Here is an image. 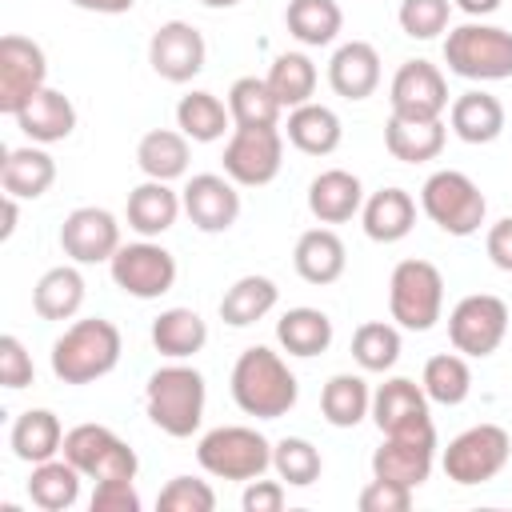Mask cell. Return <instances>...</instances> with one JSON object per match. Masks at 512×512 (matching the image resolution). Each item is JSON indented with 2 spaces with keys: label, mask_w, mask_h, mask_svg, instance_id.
Returning <instances> with one entry per match:
<instances>
[{
  "label": "cell",
  "mask_w": 512,
  "mask_h": 512,
  "mask_svg": "<svg viewBox=\"0 0 512 512\" xmlns=\"http://www.w3.org/2000/svg\"><path fill=\"white\" fill-rule=\"evenodd\" d=\"M300 384L288 372V364L280 360V352L252 344L236 356L232 364V400L240 412L256 416V420H280L296 408Z\"/></svg>",
  "instance_id": "obj_1"
},
{
  "label": "cell",
  "mask_w": 512,
  "mask_h": 512,
  "mask_svg": "<svg viewBox=\"0 0 512 512\" xmlns=\"http://www.w3.org/2000/svg\"><path fill=\"white\" fill-rule=\"evenodd\" d=\"M120 364V328L104 316L76 320L52 344V372L64 384H92Z\"/></svg>",
  "instance_id": "obj_2"
},
{
  "label": "cell",
  "mask_w": 512,
  "mask_h": 512,
  "mask_svg": "<svg viewBox=\"0 0 512 512\" xmlns=\"http://www.w3.org/2000/svg\"><path fill=\"white\" fill-rule=\"evenodd\" d=\"M144 408L160 432H168L176 440L192 436L204 420V376L188 364L156 368L144 388Z\"/></svg>",
  "instance_id": "obj_3"
},
{
  "label": "cell",
  "mask_w": 512,
  "mask_h": 512,
  "mask_svg": "<svg viewBox=\"0 0 512 512\" xmlns=\"http://www.w3.org/2000/svg\"><path fill=\"white\" fill-rule=\"evenodd\" d=\"M444 64L464 80H508L512 32L496 24H460L444 40Z\"/></svg>",
  "instance_id": "obj_4"
},
{
  "label": "cell",
  "mask_w": 512,
  "mask_h": 512,
  "mask_svg": "<svg viewBox=\"0 0 512 512\" xmlns=\"http://www.w3.org/2000/svg\"><path fill=\"white\" fill-rule=\"evenodd\" d=\"M444 308V276L428 260H400L388 280V312L408 332H428Z\"/></svg>",
  "instance_id": "obj_5"
},
{
  "label": "cell",
  "mask_w": 512,
  "mask_h": 512,
  "mask_svg": "<svg viewBox=\"0 0 512 512\" xmlns=\"http://www.w3.org/2000/svg\"><path fill=\"white\" fill-rule=\"evenodd\" d=\"M196 460L208 476L248 484L256 476H264V468H272V444L256 428L228 424V428H212L208 436H200Z\"/></svg>",
  "instance_id": "obj_6"
},
{
  "label": "cell",
  "mask_w": 512,
  "mask_h": 512,
  "mask_svg": "<svg viewBox=\"0 0 512 512\" xmlns=\"http://www.w3.org/2000/svg\"><path fill=\"white\" fill-rule=\"evenodd\" d=\"M420 208L424 216L448 232V236H472L480 224H484V212H488V200L484 192L464 176V172H432L420 188Z\"/></svg>",
  "instance_id": "obj_7"
},
{
  "label": "cell",
  "mask_w": 512,
  "mask_h": 512,
  "mask_svg": "<svg viewBox=\"0 0 512 512\" xmlns=\"http://www.w3.org/2000/svg\"><path fill=\"white\" fill-rule=\"evenodd\" d=\"M60 452L88 480H136L140 468L136 452L104 424H76L72 432H64Z\"/></svg>",
  "instance_id": "obj_8"
},
{
  "label": "cell",
  "mask_w": 512,
  "mask_h": 512,
  "mask_svg": "<svg viewBox=\"0 0 512 512\" xmlns=\"http://www.w3.org/2000/svg\"><path fill=\"white\" fill-rule=\"evenodd\" d=\"M512 456V440L500 424H472L444 448V476L456 484H484L504 472Z\"/></svg>",
  "instance_id": "obj_9"
},
{
  "label": "cell",
  "mask_w": 512,
  "mask_h": 512,
  "mask_svg": "<svg viewBox=\"0 0 512 512\" xmlns=\"http://www.w3.org/2000/svg\"><path fill=\"white\" fill-rule=\"evenodd\" d=\"M504 336H508V304L500 296L472 292L448 312V340L464 356L484 360L500 348Z\"/></svg>",
  "instance_id": "obj_10"
},
{
  "label": "cell",
  "mask_w": 512,
  "mask_h": 512,
  "mask_svg": "<svg viewBox=\"0 0 512 512\" xmlns=\"http://www.w3.org/2000/svg\"><path fill=\"white\" fill-rule=\"evenodd\" d=\"M220 160L232 184H244V188L272 184L284 164V136L276 128H232Z\"/></svg>",
  "instance_id": "obj_11"
},
{
  "label": "cell",
  "mask_w": 512,
  "mask_h": 512,
  "mask_svg": "<svg viewBox=\"0 0 512 512\" xmlns=\"http://www.w3.org/2000/svg\"><path fill=\"white\" fill-rule=\"evenodd\" d=\"M108 268H112L116 288L136 300H156V296L172 292V284H176V256L152 240L120 244L116 256L108 260Z\"/></svg>",
  "instance_id": "obj_12"
},
{
  "label": "cell",
  "mask_w": 512,
  "mask_h": 512,
  "mask_svg": "<svg viewBox=\"0 0 512 512\" xmlns=\"http://www.w3.org/2000/svg\"><path fill=\"white\" fill-rule=\"evenodd\" d=\"M48 80L44 48L28 36L8 32L0 40V112L16 116Z\"/></svg>",
  "instance_id": "obj_13"
},
{
  "label": "cell",
  "mask_w": 512,
  "mask_h": 512,
  "mask_svg": "<svg viewBox=\"0 0 512 512\" xmlns=\"http://www.w3.org/2000/svg\"><path fill=\"white\" fill-rule=\"evenodd\" d=\"M432 460H436V428L432 424L412 428V432H392L372 452V476L420 488L432 476Z\"/></svg>",
  "instance_id": "obj_14"
},
{
  "label": "cell",
  "mask_w": 512,
  "mask_h": 512,
  "mask_svg": "<svg viewBox=\"0 0 512 512\" xmlns=\"http://www.w3.org/2000/svg\"><path fill=\"white\" fill-rule=\"evenodd\" d=\"M388 100H392V116L400 120H440V112L448 108V84L436 64L404 60L392 76Z\"/></svg>",
  "instance_id": "obj_15"
},
{
  "label": "cell",
  "mask_w": 512,
  "mask_h": 512,
  "mask_svg": "<svg viewBox=\"0 0 512 512\" xmlns=\"http://www.w3.org/2000/svg\"><path fill=\"white\" fill-rule=\"evenodd\" d=\"M204 56H208L204 36H200L192 24H184V20L160 24V28L152 32V40H148V64H152V72H156L160 80H168V84L192 80V76L204 68Z\"/></svg>",
  "instance_id": "obj_16"
},
{
  "label": "cell",
  "mask_w": 512,
  "mask_h": 512,
  "mask_svg": "<svg viewBox=\"0 0 512 512\" xmlns=\"http://www.w3.org/2000/svg\"><path fill=\"white\" fill-rule=\"evenodd\" d=\"M60 248L76 264H100L112 260L120 248V224L104 208H76L60 224Z\"/></svg>",
  "instance_id": "obj_17"
},
{
  "label": "cell",
  "mask_w": 512,
  "mask_h": 512,
  "mask_svg": "<svg viewBox=\"0 0 512 512\" xmlns=\"http://www.w3.org/2000/svg\"><path fill=\"white\" fill-rule=\"evenodd\" d=\"M184 212L200 232H228L240 216V192L232 188L228 176L200 172L184 184Z\"/></svg>",
  "instance_id": "obj_18"
},
{
  "label": "cell",
  "mask_w": 512,
  "mask_h": 512,
  "mask_svg": "<svg viewBox=\"0 0 512 512\" xmlns=\"http://www.w3.org/2000/svg\"><path fill=\"white\" fill-rule=\"evenodd\" d=\"M372 420H376V428H380L384 436H392V432H412V428L432 424L424 384H416V380H408V376L384 380V384L372 392Z\"/></svg>",
  "instance_id": "obj_19"
},
{
  "label": "cell",
  "mask_w": 512,
  "mask_h": 512,
  "mask_svg": "<svg viewBox=\"0 0 512 512\" xmlns=\"http://www.w3.org/2000/svg\"><path fill=\"white\" fill-rule=\"evenodd\" d=\"M328 84L344 100H368L380 84V52L368 40H348L328 60Z\"/></svg>",
  "instance_id": "obj_20"
},
{
  "label": "cell",
  "mask_w": 512,
  "mask_h": 512,
  "mask_svg": "<svg viewBox=\"0 0 512 512\" xmlns=\"http://www.w3.org/2000/svg\"><path fill=\"white\" fill-rule=\"evenodd\" d=\"M16 124L20 132L32 140V144H56V140H68L72 128H76V108L64 92L56 88H40L20 112H16Z\"/></svg>",
  "instance_id": "obj_21"
},
{
  "label": "cell",
  "mask_w": 512,
  "mask_h": 512,
  "mask_svg": "<svg viewBox=\"0 0 512 512\" xmlns=\"http://www.w3.org/2000/svg\"><path fill=\"white\" fill-rule=\"evenodd\" d=\"M364 208V188L352 172L328 168L308 184V212L320 224H344Z\"/></svg>",
  "instance_id": "obj_22"
},
{
  "label": "cell",
  "mask_w": 512,
  "mask_h": 512,
  "mask_svg": "<svg viewBox=\"0 0 512 512\" xmlns=\"http://www.w3.org/2000/svg\"><path fill=\"white\" fill-rule=\"evenodd\" d=\"M56 180V160L36 148V144H24V148H8L4 152V164H0V184L8 196L16 200H36L52 188Z\"/></svg>",
  "instance_id": "obj_23"
},
{
  "label": "cell",
  "mask_w": 512,
  "mask_h": 512,
  "mask_svg": "<svg viewBox=\"0 0 512 512\" xmlns=\"http://www.w3.org/2000/svg\"><path fill=\"white\" fill-rule=\"evenodd\" d=\"M448 124L452 132L464 140V144H492L500 132H504V104L492 96V92H460L452 100V112H448Z\"/></svg>",
  "instance_id": "obj_24"
},
{
  "label": "cell",
  "mask_w": 512,
  "mask_h": 512,
  "mask_svg": "<svg viewBox=\"0 0 512 512\" xmlns=\"http://www.w3.org/2000/svg\"><path fill=\"white\" fill-rule=\"evenodd\" d=\"M292 264H296L300 280H308V284H332V280L344 276L348 252H344V240L332 228H308L296 240Z\"/></svg>",
  "instance_id": "obj_25"
},
{
  "label": "cell",
  "mask_w": 512,
  "mask_h": 512,
  "mask_svg": "<svg viewBox=\"0 0 512 512\" xmlns=\"http://www.w3.org/2000/svg\"><path fill=\"white\" fill-rule=\"evenodd\" d=\"M416 224V200L404 188H380L364 200V232L376 244H396Z\"/></svg>",
  "instance_id": "obj_26"
},
{
  "label": "cell",
  "mask_w": 512,
  "mask_h": 512,
  "mask_svg": "<svg viewBox=\"0 0 512 512\" xmlns=\"http://www.w3.org/2000/svg\"><path fill=\"white\" fill-rule=\"evenodd\" d=\"M180 196L168 188V180H144L128 192V228L140 236H160L180 216Z\"/></svg>",
  "instance_id": "obj_27"
},
{
  "label": "cell",
  "mask_w": 512,
  "mask_h": 512,
  "mask_svg": "<svg viewBox=\"0 0 512 512\" xmlns=\"http://www.w3.org/2000/svg\"><path fill=\"white\" fill-rule=\"evenodd\" d=\"M444 136L448 132H444L440 120H400V116H388V124H384V148L400 164L436 160L444 152Z\"/></svg>",
  "instance_id": "obj_28"
},
{
  "label": "cell",
  "mask_w": 512,
  "mask_h": 512,
  "mask_svg": "<svg viewBox=\"0 0 512 512\" xmlns=\"http://www.w3.org/2000/svg\"><path fill=\"white\" fill-rule=\"evenodd\" d=\"M8 444H12L16 460H24V464H44V460H52V456L60 452L64 428H60L56 412H48V408H28V412L16 416Z\"/></svg>",
  "instance_id": "obj_29"
},
{
  "label": "cell",
  "mask_w": 512,
  "mask_h": 512,
  "mask_svg": "<svg viewBox=\"0 0 512 512\" xmlns=\"http://www.w3.org/2000/svg\"><path fill=\"white\" fill-rule=\"evenodd\" d=\"M340 136H344L340 116L332 108H324V104H312L308 100V104H300V108L288 112V140H292V148H300L308 156L336 152L340 148Z\"/></svg>",
  "instance_id": "obj_30"
},
{
  "label": "cell",
  "mask_w": 512,
  "mask_h": 512,
  "mask_svg": "<svg viewBox=\"0 0 512 512\" xmlns=\"http://www.w3.org/2000/svg\"><path fill=\"white\" fill-rule=\"evenodd\" d=\"M136 164L148 180H176L188 172V136L172 128H152L136 144Z\"/></svg>",
  "instance_id": "obj_31"
},
{
  "label": "cell",
  "mask_w": 512,
  "mask_h": 512,
  "mask_svg": "<svg viewBox=\"0 0 512 512\" xmlns=\"http://www.w3.org/2000/svg\"><path fill=\"white\" fill-rule=\"evenodd\" d=\"M84 304V276L68 264L48 268L32 288V308L40 320H68Z\"/></svg>",
  "instance_id": "obj_32"
},
{
  "label": "cell",
  "mask_w": 512,
  "mask_h": 512,
  "mask_svg": "<svg viewBox=\"0 0 512 512\" xmlns=\"http://www.w3.org/2000/svg\"><path fill=\"white\" fill-rule=\"evenodd\" d=\"M276 300H280V288L268 276H240L220 300V320L228 328H248L264 320L276 308Z\"/></svg>",
  "instance_id": "obj_33"
},
{
  "label": "cell",
  "mask_w": 512,
  "mask_h": 512,
  "mask_svg": "<svg viewBox=\"0 0 512 512\" xmlns=\"http://www.w3.org/2000/svg\"><path fill=\"white\" fill-rule=\"evenodd\" d=\"M152 344L160 356H172V360L196 356L208 344V324L192 308H168L152 320Z\"/></svg>",
  "instance_id": "obj_34"
},
{
  "label": "cell",
  "mask_w": 512,
  "mask_h": 512,
  "mask_svg": "<svg viewBox=\"0 0 512 512\" xmlns=\"http://www.w3.org/2000/svg\"><path fill=\"white\" fill-rule=\"evenodd\" d=\"M276 340L288 356H320L332 344V320L320 308H288L276 320Z\"/></svg>",
  "instance_id": "obj_35"
},
{
  "label": "cell",
  "mask_w": 512,
  "mask_h": 512,
  "mask_svg": "<svg viewBox=\"0 0 512 512\" xmlns=\"http://www.w3.org/2000/svg\"><path fill=\"white\" fill-rule=\"evenodd\" d=\"M280 108L284 104L272 96L268 80H260V76H240L228 88V112H232L236 128H276Z\"/></svg>",
  "instance_id": "obj_36"
},
{
  "label": "cell",
  "mask_w": 512,
  "mask_h": 512,
  "mask_svg": "<svg viewBox=\"0 0 512 512\" xmlns=\"http://www.w3.org/2000/svg\"><path fill=\"white\" fill-rule=\"evenodd\" d=\"M320 412H324V420L332 428H356L372 412V392H368V384L360 376L336 372L320 392Z\"/></svg>",
  "instance_id": "obj_37"
},
{
  "label": "cell",
  "mask_w": 512,
  "mask_h": 512,
  "mask_svg": "<svg viewBox=\"0 0 512 512\" xmlns=\"http://www.w3.org/2000/svg\"><path fill=\"white\" fill-rule=\"evenodd\" d=\"M284 24L288 32L308 44V48H324L336 40L340 24H344V12L336 0H288V12H284Z\"/></svg>",
  "instance_id": "obj_38"
},
{
  "label": "cell",
  "mask_w": 512,
  "mask_h": 512,
  "mask_svg": "<svg viewBox=\"0 0 512 512\" xmlns=\"http://www.w3.org/2000/svg\"><path fill=\"white\" fill-rule=\"evenodd\" d=\"M28 496H32V504L44 508V512H64V508H72L76 496H80V468L68 464V460L32 464Z\"/></svg>",
  "instance_id": "obj_39"
},
{
  "label": "cell",
  "mask_w": 512,
  "mask_h": 512,
  "mask_svg": "<svg viewBox=\"0 0 512 512\" xmlns=\"http://www.w3.org/2000/svg\"><path fill=\"white\" fill-rule=\"evenodd\" d=\"M228 124H232V112H228L212 92H188V96H180V104H176V128H180L188 140H196V144L220 140V136L228 132Z\"/></svg>",
  "instance_id": "obj_40"
},
{
  "label": "cell",
  "mask_w": 512,
  "mask_h": 512,
  "mask_svg": "<svg viewBox=\"0 0 512 512\" xmlns=\"http://www.w3.org/2000/svg\"><path fill=\"white\" fill-rule=\"evenodd\" d=\"M264 80H268L272 96H276L284 108H300V104H308L312 92H316V64H312L304 52H280V56L272 60V68H268Z\"/></svg>",
  "instance_id": "obj_41"
},
{
  "label": "cell",
  "mask_w": 512,
  "mask_h": 512,
  "mask_svg": "<svg viewBox=\"0 0 512 512\" xmlns=\"http://www.w3.org/2000/svg\"><path fill=\"white\" fill-rule=\"evenodd\" d=\"M420 384H424L428 400L452 408V404H464V400H468V392H472V368H468L464 356L440 352V356H432V360L424 364Z\"/></svg>",
  "instance_id": "obj_42"
},
{
  "label": "cell",
  "mask_w": 512,
  "mask_h": 512,
  "mask_svg": "<svg viewBox=\"0 0 512 512\" xmlns=\"http://www.w3.org/2000/svg\"><path fill=\"white\" fill-rule=\"evenodd\" d=\"M352 356L364 372H388L400 360V332L384 320H368L352 332Z\"/></svg>",
  "instance_id": "obj_43"
},
{
  "label": "cell",
  "mask_w": 512,
  "mask_h": 512,
  "mask_svg": "<svg viewBox=\"0 0 512 512\" xmlns=\"http://www.w3.org/2000/svg\"><path fill=\"white\" fill-rule=\"evenodd\" d=\"M272 468H276V476H280L284 484L308 488V484L320 480L324 460H320L316 444H308L304 436H284L280 444H272Z\"/></svg>",
  "instance_id": "obj_44"
},
{
  "label": "cell",
  "mask_w": 512,
  "mask_h": 512,
  "mask_svg": "<svg viewBox=\"0 0 512 512\" xmlns=\"http://www.w3.org/2000/svg\"><path fill=\"white\" fill-rule=\"evenodd\" d=\"M400 28L404 36L412 40H432L448 28V16H452V4L448 0H404L400 4Z\"/></svg>",
  "instance_id": "obj_45"
},
{
  "label": "cell",
  "mask_w": 512,
  "mask_h": 512,
  "mask_svg": "<svg viewBox=\"0 0 512 512\" xmlns=\"http://www.w3.org/2000/svg\"><path fill=\"white\" fill-rule=\"evenodd\" d=\"M156 504H160L164 512H212V508H216V492H212L204 480L172 476V480L160 488Z\"/></svg>",
  "instance_id": "obj_46"
},
{
  "label": "cell",
  "mask_w": 512,
  "mask_h": 512,
  "mask_svg": "<svg viewBox=\"0 0 512 512\" xmlns=\"http://www.w3.org/2000/svg\"><path fill=\"white\" fill-rule=\"evenodd\" d=\"M360 512H408L412 508V488L396 484V480H380L372 476V484L360 492Z\"/></svg>",
  "instance_id": "obj_47"
},
{
  "label": "cell",
  "mask_w": 512,
  "mask_h": 512,
  "mask_svg": "<svg viewBox=\"0 0 512 512\" xmlns=\"http://www.w3.org/2000/svg\"><path fill=\"white\" fill-rule=\"evenodd\" d=\"M0 384L4 388H28L32 384V356L24 352L20 336H0Z\"/></svg>",
  "instance_id": "obj_48"
},
{
  "label": "cell",
  "mask_w": 512,
  "mask_h": 512,
  "mask_svg": "<svg viewBox=\"0 0 512 512\" xmlns=\"http://www.w3.org/2000/svg\"><path fill=\"white\" fill-rule=\"evenodd\" d=\"M92 512H140V496L132 480H96Z\"/></svg>",
  "instance_id": "obj_49"
},
{
  "label": "cell",
  "mask_w": 512,
  "mask_h": 512,
  "mask_svg": "<svg viewBox=\"0 0 512 512\" xmlns=\"http://www.w3.org/2000/svg\"><path fill=\"white\" fill-rule=\"evenodd\" d=\"M244 512H280L284 508V484L280 480H248L244 496H240Z\"/></svg>",
  "instance_id": "obj_50"
},
{
  "label": "cell",
  "mask_w": 512,
  "mask_h": 512,
  "mask_svg": "<svg viewBox=\"0 0 512 512\" xmlns=\"http://www.w3.org/2000/svg\"><path fill=\"white\" fill-rule=\"evenodd\" d=\"M484 248H488V260H492L500 272H512V216H504V220H496V224L488 228Z\"/></svg>",
  "instance_id": "obj_51"
},
{
  "label": "cell",
  "mask_w": 512,
  "mask_h": 512,
  "mask_svg": "<svg viewBox=\"0 0 512 512\" xmlns=\"http://www.w3.org/2000/svg\"><path fill=\"white\" fill-rule=\"evenodd\" d=\"M76 8H84V12H104V16H120V12H128L136 0H72Z\"/></svg>",
  "instance_id": "obj_52"
},
{
  "label": "cell",
  "mask_w": 512,
  "mask_h": 512,
  "mask_svg": "<svg viewBox=\"0 0 512 512\" xmlns=\"http://www.w3.org/2000/svg\"><path fill=\"white\" fill-rule=\"evenodd\" d=\"M456 8L468 16H492L500 8V0H456Z\"/></svg>",
  "instance_id": "obj_53"
},
{
  "label": "cell",
  "mask_w": 512,
  "mask_h": 512,
  "mask_svg": "<svg viewBox=\"0 0 512 512\" xmlns=\"http://www.w3.org/2000/svg\"><path fill=\"white\" fill-rule=\"evenodd\" d=\"M16 232V196L4 192V228H0V240H8Z\"/></svg>",
  "instance_id": "obj_54"
},
{
  "label": "cell",
  "mask_w": 512,
  "mask_h": 512,
  "mask_svg": "<svg viewBox=\"0 0 512 512\" xmlns=\"http://www.w3.org/2000/svg\"><path fill=\"white\" fill-rule=\"evenodd\" d=\"M200 4H208V8H236L240 0H200Z\"/></svg>",
  "instance_id": "obj_55"
}]
</instances>
